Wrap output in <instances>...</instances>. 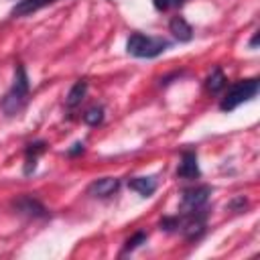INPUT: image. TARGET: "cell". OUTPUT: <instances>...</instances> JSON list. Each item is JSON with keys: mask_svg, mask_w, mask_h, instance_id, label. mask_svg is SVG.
<instances>
[{"mask_svg": "<svg viewBox=\"0 0 260 260\" xmlns=\"http://www.w3.org/2000/svg\"><path fill=\"white\" fill-rule=\"evenodd\" d=\"M154 2V8L156 10H169V8H173V6H179L181 2H185V0H152Z\"/></svg>", "mask_w": 260, "mask_h": 260, "instance_id": "obj_16", "label": "cell"}, {"mask_svg": "<svg viewBox=\"0 0 260 260\" xmlns=\"http://www.w3.org/2000/svg\"><path fill=\"white\" fill-rule=\"evenodd\" d=\"M53 2H57V0H18L10 14L12 16H28V14H32V12L53 4Z\"/></svg>", "mask_w": 260, "mask_h": 260, "instance_id": "obj_8", "label": "cell"}, {"mask_svg": "<svg viewBox=\"0 0 260 260\" xmlns=\"http://www.w3.org/2000/svg\"><path fill=\"white\" fill-rule=\"evenodd\" d=\"M258 87H260V85H258V79H256V77L236 81V83L228 89V93H225V98L221 100L219 108H221L223 112H232V110H236L240 104L252 100V98L258 93Z\"/></svg>", "mask_w": 260, "mask_h": 260, "instance_id": "obj_2", "label": "cell"}, {"mask_svg": "<svg viewBox=\"0 0 260 260\" xmlns=\"http://www.w3.org/2000/svg\"><path fill=\"white\" fill-rule=\"evenodd\" d=\"M169 28L175 35V39H179V41H191V37H193V28L183 16H175L169 22Z\"/></svg>", "mask_w": 260, "mask_h": 260, "instance_id": "obj_9", "label": "cell"}, {"mask_svg": "<svg viewBox=\"0 0 260 260\" xmlns=\"http://www.w3.org/2000/svg\"><path fill=\"white\" fill-rule=\"evenodd\" d=\"M205 87H207V91H211V93H219V91L225 87V75H223V71H221L219 67H215V69L209 73V77L205 79Z\"/></svg>", "mask_w": 260, "mask_h": 260, "instance_id": "obj_12", "label": "cell"}, {"mask_svg": "<svg viewBox=\"0 0 260 260\" xmlns=\"http://www.w3.org/2000/svg\"><path fill=\"white\" fill-rule=\"evenodd\" d=\"M144 242H146V234H144V232H136V234L126 242L124 250H126V252H130V250L138 248V246H140V244H144Z\"/></svg>", "mask_w": 260, "mask_h": 260, "instance_id": "obj_15", "label": "cell"}, {"mask_svg": "<svg viewBox=\"0 0 260 260\" xmlns=\"http://www.w3.org/2000/svg\"><path fill=\"white\" fill-rule=\"evenodd\" d=\"M79 152H83V144H79V142H77V144H73V148L69 150V154H71V156H75V154H79Z\"/></svg>", "mask_w": 260, "mask_h": 260, "instance_id": "obj_17", "label": "cell"}, {"mask_svg": "<svg viewBox=\"0 0 260 260\" xmlns=\"http://www.w3.org/2000/svg\"><path fill=\"white\" fill-rule=\"evenodd\" d=\"M14 209H18V213L30 215V217H43L45 215V207L39 199L30 197V195H22L14 201Z\"/></svg>", "mask_w": 260, "mask_h": 260, "instance_id": "obj_6", "label": "cell"}, {"mask_svg": "<svg viewBox=\"0 0 260 260\" xmlns=\"http://www.w3.org/2000/svg\"><path fill=\"white\" fill-rule=\"evenodd\" d=\"M26 98H28V77H26V71L22 65H16L14 69V81L10 85V89L4 93L2 102H0V108L4 110V114L8 116H14L22 110V106L26 104Z\"/></svg>", "mask_w": 260, "mask_h": 260, "instance_id": "obj_1", "label": "cell"}, {"mask_svg": "<svg viewBox=\"0 0 260 260\" xmlns=\"http://www.w3.org/2000/svg\"><path fill=\"white\" fill-rule=\"evenodd\" d=\"M128 185H130V189H134L142 197H150L156 191V181L152 177H136V179H130Z\"/></svg>", "mask_w": 260, "mask_h": 260, "instance_id": "obj_10", "label": "cell"}, {"mask_svg": "<svg viewBox=\"0 0 260 260\" xmlns=\"http://www.w3.org/2000/svg\"><path fill=\"white\" fill-rule=\"evenodd\" d=\"M102 120H104V108L102 106H93L83 114V122L89 126H98Z\"/></svg>", "mask_w": 260, "mask_h": 260, "instance_id": "obj_14", "label": "cell"}, {"mask_svg": "<svg viewBox=\"0 0 260 260\" xmlns=\"http://www.w3.org/2000/svg\"><path fill=\"white\" fill-rule=\"evenodd\" d=\"M209 193H211V189H209L207 185H201V187H193V189L183 191V197H181V209H183L185 213L201 209V207L207 203Z\"/></svg>", "mask_w": 260, "mask_h": 260, "instance_id": "obj_4", "label": "cell"}, {"mask_svg": "<svg viewBox=\"0 0 260 260\" xmlns=\"http://www.w3.org/2000/svg\"><path fill=\"white\" fill-rule=\"evenodd\" d=\"M85 91H87V83H85V81H77V83L69 89V93H67V98H65L67 108H75V106H79L81 100L85 98Z\"/></svg>", "mask_w": 260, "mask_h": 260, "instance_id": "obj_13", "label": "cell"}, {"mask_svg": "<svg viewBox=\"0 0 260 260\" xmlns=\"http://www.w3.org/2000/svg\"><path fill=\"white\" fill-rule=\"evenodd\" d=\"M128 53L134 55V57H140V59H150V57H156L160 55L169 43L165 39H156V37H146V35H140V32H134L128 43Z\"/></svg>", "mask_w": 260, "mask_h": 260, "instance_id": "obj_3", "label": "cell"}, {"mask_svg": "<svg viewBox=\"0 0 260 260\" xmlns=\"http://www.w3.org/2000/svg\"><path fill=\"white\" fill-rule=\"evenodd\" d=\"M118 187H120V181H118V179H114V177H104V179L93 181V183L89 185L87 193L93 195V197H110V195H114V193L118 191Z\"/></svg>", "mask_w": 260, "mask_h": 260, "instance_id": "obj_7", "label": "cell"}, {"mask_svg": "<svg viewBox=\"0 0 260 260\" xmlns=\"http://www.w3.org/2000/svg\"><path fill=\"white\" fill-rule=\"evenodd\" d=\"M45 148H47V144H45V142H32V144H28V146H26L24 175H30V173L35 171V167H37V158H39V154H41V152H45Z\"/></svg>", "mask_w": 260, "mask_h": 260, "instance_id": "obj_11", "label": "cell"}, {"mask_svg": "<svg viewBox=\"0 0 260 260\" xmlns=\"http://www.w3.org/2000/svg\"><path fill=\"white\" fill-rule=\"evenodd\" d=\"M177 177L181 179H197L199 177V165H197V154L193 150L183 152L179 169H177Z\"/></svg>", "mask_w": 260, "mask_h": 260, "instance_id": "obj_5", "label": "cell"}, {"mask_svg": "<svg viewBox=\"0 0 260 260\" xmlns=\"http://www.w3.org/2000/svg\"><path fill=\"white\" fill-rule=\"evenodd\" d=\"M250 47H252V49H256V47H258V35H254V37H252V41H250Z\"/></svg>", "mask_w": 260, "mask_h": 260, "instance_id": "obj_18", "label": "cell"}]
</instances>
